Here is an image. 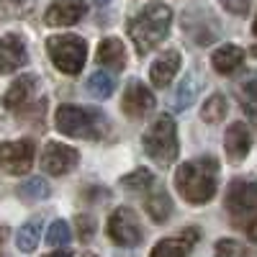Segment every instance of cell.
<instances>
[{
  "mask_svg": "<svg viewBox=\"0 0 257 257\" xmlns=\"http://www.w3.org/2000/svg\"><path fill=\"white\" fill-rule=\"evenodd\" d=\"M244 231H247V237H249L252 242H257V216L249 219V221L244 224Z\"/></svg>",
  "mask_w": 257,
  "mask_h": 257,
  "instance_id": "cell-32",
  "label": "cell"
},
{
  "mask_svg": "<svg viewBox=\"0 0 257 257\" xmlns=\"http://www.w3.org/2000/svg\"><path fill=\"white\" fill-rule=\"evenodd\" d=\"M226 211L237 226H244L257 216V183L254 180H234L226 193Z\"/></svg>",
  "mask_w": 257,
  "mask_h": 257,
  "instance_id": "cell-6",
  "label": "cell"
},
{
  "mask_svg": "<svg viewBox=\"0 0 257 257\" xmlns=\"http://www.w3.org/2000/svg\"><path fill=\"white\" fill-rule=\"evenodd\" d=\"M239 95H242V105L249 113H254V103H257V77H254V72H249V77L239 85Z\"/></svg>",
  "mask_w": 257,
  "mask_h": 257,
  "instance_id": "cell-29",
  "label": "cell"
},
{
  "mask_svg": "<svg viewBox=\"0 0 257 257\" xmlns=\"http://www.w3.org/2000/svg\"><path fill=\"white\" fill-rule=\"evenodd\" d=\"M144 208H147L149 216H152V221L165 224L170 219V213H173V201H170V196L165 190H160V193H152V196L147 198Z\"/></svg>",
  "mask_w": 257,
  "mask_h": 257,
  "instance_id": "cell-20",
  "label": "cell"
},
{
  "mask_svg": "<svg viewBox=\"0 0 257 257\" xmlns=\"http://www.w3.org/2000/svg\"><path fill=\"white\" fill-rule=\"evenodd\" d=\"M93 3H95V6H105V3H108V0H93Z\"/></svg>",
  "mask_w": 257,
  "mask_h": 257,
  "instance_id": "cell-33",
  "label": "cell"
},
{
  "mask_svg": "<svg viewBox=\"0 0 257 257\" xmlns=\"http://www.w3.org/2000/svg\"><path fill=\"white\" fill-rule=\"evenodd\" d=\"M0 237H6V229H0ZM0 242H3V239H0Z\"/></svg>",
  "mask_w": 257,
  "mask_h": 257,
  "instance_id": "cell-34",
  "label": "cell"
},
{
  "mask_svg": "<svg viewBox=\"0 0 257 257\" xmlns=\"http://www.w3.org/2000/svg\"><path fill=\"white\" fill-rule=\"evenodd\" d=\"M213 252H216V257H249L247 244H242L239 239H219Z\"/></svg>",
  "mask_w": 257,
  "mask_h": 257,
  "instance_id": "cell-27",
  "label": "cell"
},
{
  "mask_svg": "<svg viewBox=\"0 0 257 257\" xmlns=\"http://www.w3.org/2000/svg\"><path fill=\"white\" fill-rule=\"evenodd\" d=\"M36 6V0H0V16L3 18H26Z\"/></svg>",
  "mask_w": 257,
  "mask_h": 257,
  "instance_id": "cell-26",
  "label": "cell"
},
{
  "mask_svg": "<svg viewBox=\"0 0 257 257\" xmlns=\"http://www.w3.org/2000/svg\"><path fill=\"white\" fill-rule=\"evenodd\" d=\"M75 229H77V237L82 242H90V237L95 234V219L90 216H77L75 219Z\"/></svg>",
  "mask_w": 257,
  "mask_h": 257,
  "instance_id": "cell-30",
  "label": "cell"
},
{
  "mask_svg": "<svg viewBox=\"0 0 257 257\" xmlns=\"http://www.w3.org/2000/svg\"><path fill=\"white\" fill-rule=\"evenodd\" d=\"M152 183H155V175L149 173L147 167L134 170V173H128V175L121 180V185H123L126 190H132V193H144L147 188H152Z\"/></svg>",
  "mask_w": 257,
  "mask_h": 257,
  "instance_id": "cell-25",
  "label": "cell"
},
{
  "mask_svg": "<svg viewBox=\"0 0 257 257\" xmlns=\"http://www.w3.org/2000/svg\"><path fill=\"white\" fill-rule=\"evenodd\" d=\"M18 196L24 201H44V198H49V185L44 178H29L18 188Z\"/></svg>",
  "mask_w": 257,
  "mask_h": 257,
  "instance_id": "cell-24",
  "label": "cell"
},
{
  "mask_svg": "<svg viewBox=\"0 0 257 257\" xmlns=\"http://www.w3.org/2000/svg\"><path fill=\"white\" fill-rule=\"evenodd\" d=\"M54 123L62 134L67 137H80V139H100L108 132V121L100 111L80 108V105L64 103L54 113Z\"/></svg>",
  "mask_w": 257,
  "mask_h": 257,
  "instance_id": "cell-3",
  "label": "cell"
},
{
  "mask_svg": "<svg viewBox=\"0 0 257 257\" xmlns=\"http://www.w3.org/2000/svg\"><path fill=\"white\" fill-rule=\"evenodd\" d=\"M34 165V142H0V167L11 175H26Z\"/></svg>",
  "mask_w": 257,
  "mask_h": 257,
  "instance_id": "cell-8",
  "label": "cell"
},
{
  "mask_svg": "<svg viewBox=\"0 0 257 257\" xmlns=\"http://www.w3.org/2000/svg\"><path fill=\"white\" fill-rule=\"evenodd\" d=\"M252 31H254V34H257V18H254V26H252Z\"/></svg>",
  "mask_w": 257,
  "mask_h": 257,
  "instance_id": "cell-35",
  "label": "cell"
},
{
  "mask_svg": "<svg viewBox=\"0 0 257 257\" xmlns=\"http://www.w3.org/2000/svg\"><path fill=\"white\" fill-rule=\"evenodd\" d=\"M29 62L26 41L21 34H6L0 39V70L3 72H16Z\"/></svg>",
  "mask_w": 257,
  "mask_h": 257,
  "instance_id": "cell-11",
  "label": "cell"
},
{
  "mask_svg": "<svg viewBox=\"0 0 257 257\" xmlns=\"http://www.w3.org/2000/svg\"><path fill=\"white\" fill-rule=\"evenodd\" d=\"M121 111L128 118H144V116H149L155 111V95H152V90H149L144 82L132 80L126 85V93H123V100H121Z\"/></svg>",
  "mask_w": 257,
  "mask_h": 257,
  "instance_id": "cell-10",
  "label": "cell"
},
{
  "mask_svg": "<svg viewBox=\"0 0 257 257\" xmlns=\"http://www.w3.org/2000/svg\"><path fill=\"white\" fill-rule=\"evenodd\" d=\"M36 85H39V77L36 75H18L11 82V88L6 90V95H3V105H6L8 111H18L21 105H26L31 100Z\"/></svg>",
  "mask_w": 257,
  "mask_h": 257,
  "instance_id": "cell-16",
  "label": "cell"
},
{
  "mask_svg": "<svg viewBox=\"0 0 257 257\" xmlns=\"http://www.w3.org/2000/svg\"><path fill=\"white\" fill-rule=\"evenodd\" d=\"M198 242V231L196 229H185L178 237H167L155 244V249L149 252V257H188Z\"/></svg>",
  "mask_w": 257,
  "mask_h": 257,
  "instance_id": "cell-13",
  "label": "cell"
},
{
  "mask_svg": "<svg viewBox=\"0 0 257 257\" xmlns=\"http://www.w3.org/2000/svg\"><path fill=\"white\" fill-rule=\"evenodd\" d=\"M88 93L95 95V98H108L113 93V77L105 70H95L88 77Z\"/></svg>",
  "mask_w": 257,
  "mask_h": 257,
  "instance_id": "cell-23",
  "label": "cell"
},
{
  "mask_svg": "<svg viewBox=\"0 0 257 257\" xmlns=\"http://www.w3.org/2000/svg\"><path fill=\"white\" fill-rule=\"evenodd\" d=\"M252 54H254V57H257V44H254V47H252Z\"/></svg>",
  "mask_w": 257,
  "mask_h": 257,
  "instance_id": "cell-36",
  "label": "cell"
},
{
  "mask_svg": "<svg viewBox=\"0 0 257 257\" xmlns=\"http://www.w3.org/2000/svg\"><path fill=\"white\" fill-rule=\"evenodd\" d=\"M47 52L54 67L64 75H80L85 67V59H88V44H85L82 36L75 34H57L47 39Z\"/></svg>",
  "mask_w": 257,
  "mask_h": 257,
  "instance_id": "cell-5",
  "label": "cell"
},
{
  "mask_svg": "<svg viewBox=\"0 0 257 257\" xmlns=\"http://www.w3.org/2000/svg\"><path fill=\"white\" fill-rule=\"evenodd\" d=\"M80 162V152L75 147H67L62 142H49L44 147V155H41V167H44L47 175H67L70 170H75Z\"/></svg>",
  "mask_w": 257,
  "mask_h": 257,
  "instance_id": "cell-9",
  "label": "cell"
},
{
  "mask_svg": "<svg viewBox=\"0 0 257 257\" xmlns=\"http://www.w3.org/2000/svg\"><path fill=\"white\" fill-rule=\"evenodd\" d=\"M244 62V52L237 44H224L211 54V67L219 75H231L234 70H239Z\"/></svg>",
  "mask_w": 257,
  "mask_h": 257,
  "instance_id": "cell-18",
  "label": "cell"
},
{
  "mask_svg": "<svg viewBox=\"0 0 257 257\" xmlns=\"http://www.w3.org/2000/svg\"><path fill=\"white\" fill-rule=\"evenodd\" d=\"M249 3H252V0H221V6L229 13H234V16H244L249 11Z\"/></svg>",
  "mask_w": 257,
  "mask_h": 257,
  "instance_id": "cell-31",
  "label": "cell"
},
{
  "mask_svg": "<svg viewBox=\"0 0 257 257\" xmlns=\"http://www.w3.org/2000/svg\"><path fill=\"white\" fill-rule=\"evenodd\" d=\"M229 111V103H226V95L216 93V95H211L206 103H203V108H201V118L206 123H219Z\"/></svg>",
  "mask_w": 257,
  "mask_h": 257,
  "instance_id": "cell-22",
  "label": "cell"
},
{
  "mask_svg": "<svg viewBox=\"0 0 257 257\" xmlns=\"http://www.w3.org/2000/svg\"><path fill=\"white\" fill-rule=\"evenodd\" d=\"M144 152L160 165H173L178 160L180 144H178V128L173 116H157L152 126L144 132Z\"/></svg>",
  "mask_w": 257,
  "mask_h": 257,
  "instance_id": "cell-4",
  "label": "cell"
},
{
  "mask_svg": "<svg viewBox=\"0 0 257 257\" xmlns=\"http://www.w3.org/2000/svg\"><path fill=\"white\" fill-rule=\"evenodd\" d=\"M70 239H72V231H70L67 221H54L47 231V244L49 247H64Z\"/></svg>",
  "mask_w": 257,
  "mask_h": 257,
  "instance_id": "cell-28",
  "label": "cell"
},
{
  "mask_svg": "<svg viewBox=\"0 0 257 257\" xmlns=\"http://www.w3.org/2000/svg\"><path fill=\"white\" fill-rule=\"evenodd\" d=\"M108 237L118 247H137V244H142L144 234H142L137 213L132 208L121 206L108 216Z\"/></svg>",
  "mask_w": 257,
  "mask_h": 257,
  "instance_id": "cell-7",
  "label": "cell"
},
{
  "mask_svg": "<svg viewBox=\"0 0 257 257\" xmlns=\"http://www.w3.org/2000/svg\"><path fill=\"white\" fill-rule=\"evenodd\" d=\"M85 13H88L85 0H54L44 13V21L47 26H72Z\"/></svg>",
  "mask_w": 257,
  "mask_h": 257,
  "instance_id": "cell-12",
  "label": "cell"
},
{
  "mask_svg": "<svg viewBox=\"0 0 257 257\" xmlns=\"http://www.w3.org/2000/svg\"><path fill=\"white\" fill-rule=\"evenodd\" d=\"M249 147H252V134L247 123L237 121L226 128V137H224V149L231 162H242L247 155H249Z\"/></svg>",
  "mask_w": 257,
  "mask_h": 257,
  "instance_id": "cell-15",
  "label": "cell"
},
{
  "mask_svg": "<svg viewBox=\"0 0 257 257\" xmlns=\"http://www.w3.org/2000/svg\"><path fill=\"white\" fill-rule=\"evenodd\" d=\"M198 90H201V77L196 72H188L183 77V82L178 85V90L173 93V98H170V108L173 111H185L188 105L198 98Z\"/></svg>",
  "mask_w": 257,
  "mask_h": 257,
  "instance_id": "cell-19",
  "label": "cell"
},
{
  "mask_svg": "<svg viewBox=\"0 0 257 257\" xmlns=\"http://www.w3.org/2000/svg\"><path fill=\"white\" fill-rule=\"evenodd\" d=\"M180 70V52L178 49H167L162 54H157V59L152 62L149 67V77H152V85L155 88H167L173 77L178 75Z\"/></svg>",
  "mask_w": 257,
  "mask_h": 257,
  "instance_id": "cell-14",
  "label": "cell"
},
{
  "mask_svg": "<svg viewBox=\"0 0 257 257\" xmlns=\"http://www.w3.org/2000/svg\"><path fill=\"white\" fill-rule=\"evenodd\" d=\"M170 24H173V11L165 3H149L144 6L132 21H128V36L139 54L152 52L160 41L167 36Z\"/></svg>",
  "mask_w": 257,
  "mask_h": 257,
  "instance_id": "cell-2",
  "label": "cell"
},
{
  "mask_svg": "<svg viewBox=\"0 0 257 257\" xmlns=\"http://www.w3.org/2000/svg\"><path fill=\"white\" fill-rule=\"evenodd\" d=\"M39 239H41V219H31V221H26L24 226L18 229L16 247L21 252H34L39 247Z\"/></svg>",
  "mask_w": 257,
  "mask_h": 257,
  "instance_id": "cell-21",
  "label": "cell"
},
{
  "mask_svg": "<svg viewBox=\"0 0 257 257\" xmlns=\"http://www.w3.org/2000/svg\"><path fill=\"white\" fill-rule=\"evenodd\" d=\"M219 160L203 155L190 162H183L175 173V188L180 198H185L193 206H203L216 196L219 188Z\"/></svg>",
  "mask_w": 257,
  "mask_h": 257,
  "instance_id": "cell-1",
  "label": "cell"
},
{
  "mask_svg": "<svg viewBox=\"0 0 257 257\" xmlns=\"http://www.w3.org/2000/svg\"><path fill=\"white\" fill-rule=\"evenodd\" d=\"M98 62L103 64V67L113 70V72H121L126 67V47H123V41L116 39V36L103 39L100 47H98Z\"/></svg>",
  "mask_w": 257,
  "mask_h": 257,
  "instance_id": "cell-17",
  "label": "cell"
}]
</instances>
